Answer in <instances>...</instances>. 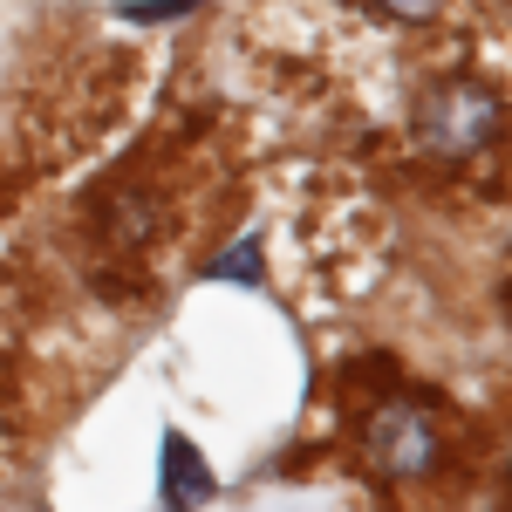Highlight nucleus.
Instances as JSON below:
<instances>
[{
  "mask_svg": "<svg viewBox=\"0 0 512 512\" xmlns=\"http://www.w3.org/2000/svg\"><path fill=\"white\" fill-rule=\"evenodd\" d=\"M376 7H383L390 21H410V28H424V21H437L451 0H376Z\"/></svg>",
  "mask_w": 512,
  "mask_h": 512,
  "instance_id": "obj_3",
  "label": "nucleus"
},
{
  "mask_svg": "<svg viewBox=\"0 0 512 512\" xmlns=\"http://www.w3.org/2000/svg\"><path fill=\"white\" fill-rule=\"evenodd\" d=\"M369 458L396 478H417L431 472L437 458V424L431 410H417V403H383L376 417H369Z\"/></svg>",
  "mask_w": 512,
  "mask_h": 512,
  "instance_id": "obj_2",
  "label": "nucleus"
},
{
  "mask_svg": "<svg viewBox=\"0 0 512 512\" xmlns=\"http://www.w3.org/2000/svg\"><path fill=\"white\" fill-rule=\"evenodd\" d=\"M492 130H499V96L485 82H451L424 103V144L437 158H465L478 144H492Z\"/></svg>",
  "mask_w": 512,
  "mask_h": 512,
  "instance_id": "obj_1",
  "label": "nucleus"
}]
</instances>
